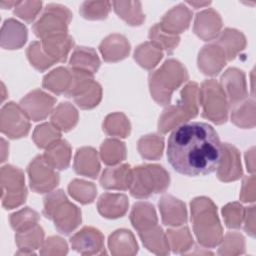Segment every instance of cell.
<instances>
[{"label":"cell","instance_id":"cell-1","mask_svg":"<svg viewBox=\"0 0 256 256\" xmlns=\"http://www.w3.org/2000/svg\"><path fill=\"white\" fill-rule=\"evenodd\" d=\"M221 155L218 134L208 123H182L168 138V162L175 171L186 176L208 175L216 171Z\"/></svg>","mask_w":256,"mask_h":256},{"label":"cell","instance_id":"cell-2","mask_svg":"<svg viewBox=\"0 0 256 256\" xmlns=\"http://www.w3.org/2000/svg\"><path fill=\"white\" fill-rule=\"evenodd\" d=\"M191 212L195 234L199 242L208 247L220 243L222 229L217 217L216 207L210 199L201 197L191 202Z\"/></svg>","mask_w":256,"mask_h":256},{"label":"cell","instance_id":"cell-3","mask_svg":"<svg viewBox=\"0 0 256 256\" xmlns=\"http://www.w3.org/2000/svg\"><path fill=\"white\" fill-rule=\"evenodd\" d=\"M187 78L188 74L181 63L173 59L165 61L160 69L150 74V90H153L161 85V88L152 94L153 98L159 104L167 105L170 102L172 92L177 89L182 82L186 81Z\"/></svg>","mask_w":256,"mask_h":256},{"label":"cell","instance_id":"cell-4","mask_svg":"<svg viewBox=\"0 0 256 256\" xmlns=\"http://www.w3.org/2000/svg\"><path fill=\"white\" fill-rule=\"evenodd\" d=\"M43 213L46 218L54 220L55 227L62 234H69L81 222V212L68 202L62 190L45 198Z\"/></svg>","mask_w":256,"mask_h":256},{"label":"cell","instance_id":"cell-5","mask_svg":"<svg viewBox=\"0 0 256 256\" xmlns=\"http://www.w3.org/2000/svg\"><path fill=\"white\" fill-rule=\"evenodd\" d=\"M169 185V175L159 165H144L132 171L131 195L147 198L154 193L163 192Z\"/></svg>","mask_w":256,"mask_h":256},{"label":"cell","instance_id":"cell-6","mask_svg":"<svg viewBox=\"0 0 256 256\" xmlns=\"http://www.w3.org/2000/svg\"><path fill=\"white\" fill-rule=\"evenodd\" d=\"M197 91L198 87L195 82H191L183 88L181 92V101L178 103V105L167 108L161 116L159 120V130L161 132L166 133L168 130L172 129V126L183 121L181 112H183L187 119L191 118V115L186 111L190 112L194 117L197 115Z\"/></svg>","mask_w":256,"mask_h":256},{"label":"cell","instance_id":"cell-7","mask_svg":"<svg viewBox=\"0 0 256 256\" xmlns=\"http://www.w3.org/2000/svg\"><path fill=\"white\" fill-rule=\"evenodd\" d=\"M203 116L216 124H222L227 120V104L225 92L214 80H207L202 84L200 91Z\"/></svg>","mask_w":256,"mask_h":256},{"label":"cell","instance_id":"cell-8","mask_svg":"<svg viewBox=\"0 0 256 256\" xmlns=\"http://www.w3.org/2000/svg\"><path fill=\"white\" fill-rule=\"evenodd\" d=\"M70 18L71 14L65 7L49 4L42 18L34 25V33L37 37L42 39L65 34Z\"/></svg>","mask_w":256,"mask_h":256},{"label":"cell","instance_id":"cell-9","mask_svg":"<svg viewBox=\"0 0 256 256\" xmlns=\"http://www.w3.org/2000/svg\"><path fill=\"white\" fill-rule=\"evenodd\" d=\"M8 176H5V174L2 173V180L7 181L8 184L2 183V188L7 187V192L2 193V195L7 193V197L2 198L3 199V206L6 207V209H12L14 207L19 206L23 202H25L26 196H27V191L22 192L15 190L17 189H26L24 186V178H23V173L21 170L12 167V166H5L3 167Z\"/></svg>","mask_w":256,"mask_h":256},{"label":"cell","instance_id":"cell-10","mask_svg":"<svg viewBox=\"0 0 256 256\" xmlns=\"http://www.w3.org/2000/svg\"><path fill=\"white\" fill-rule=\"evenodd\" d=\"M103 236L99 230L92 227H84L70 238L72 248L83 255L103 254Z\"/></svg>","mask_w":256,"mask_h":256},{"label":"cell","instance_id":"cell-11","mask_svg":"<svg viewBox=\"0 0 256 256\" xmlns=\"http://www.w3.org/2000/svg\"><path fill=\"white\" fill-rule=\"evenodd\" d=\"M46 162L43 156H37L28 167V172H33L41 175V178L30 183L31 188L36 193H46L57 186L59 182V176L53 171V168L49 165L46 166Z\"/></svg>","mask_w":256,"mask_h":256},{"label":"cell","instance_id":"cell-12","mask_svg":"<svg viewBox=\"0 0 256 256\" xmlns=\"http://www.w3.org/2000/svg\"><path fill=\"white\" fill-rule=\"evenodd\" d=\"M218 178L222 181L238 179L242 174L239 153L228 143L222 144V155L218 165Z\"/></svg>","mask_w":256,"mask_h":256},{"label":"cell","instance_id":"cell-13","mask_svg":"<svg viewBox=\"0 0 256 256\" xmlns=\"http://www.w3.org/2000/svg\"><path fill=\"white\" fill-rule=\"evenodd\" d=\"M26 100L34 103L33 105L30 103H26L21 101L20 105L23 109V111L31 117L34 121H39L44 119L51 111L54 103H55V98L51 97L50 95H47L46 93L35 90L28 94L25 97Z\"/></svg>","mask_w":256,"mask_h":256},{"label":"cell","instance_id":"cell-14","mask_svg":"<svg viewBox=\"0 0 256 256\" xmlns=\"http://www.w3.org/2000/svg\"><path fill=\"white\" fill-rule=\"evenodd\" d=\"M224 88L227 91L230 103L236 105L239 101L246 97V85L245 78L242 71L231 68L228 69L221 77Z\"/></svg>","mask_w":256,"mask_h":256},{"label":"cell","instance_id":"cell-15","mask_svg":"<svg viewBox=\"0 0 256 256\" xmlns=\"http://www.w3.org/2000/svg\"><path fill=\"white\" fill-rule=\"evenodd\" d=\"M132 181V170L128 164L115 168H107L102 173L100 183L106 189L126 190Z\"/></svg>","mask_w":256,"mask_h":256},{"label":"cell","instance_id":"cell-16","mask_svg":"<svg viewBox=\"0 0 256 256\" xmlns=\"http://www.w3.org/2000/svg\"><path fill=\"white\" fill-rule=\"evenodd\" d=\"M220 27L221 19L214 10L210 9L197 14L194 31L205 41L217 36Z\"/></svg>","mask_w":256,"mask_h":256},{"label":"cell","instance_id":"cell-17","mask_svg":"<svg viewBox=\"0 0 256 256\" xmlns=\"http://www.w3.org/2000/svg\"><path fill=\"white\" fill-rule=\"evenodd\" d=\"M127 198L123 194H104L98 202L99 212L107 218L122 217L127 210Z\"/></svg>","mask_w":256,"mask_h":256},{"label":"cell","instance_id":"cell-18","mask_svg":"<svg viewBox=\"0 0 256 256\" xmlns=\"http://www.w3.org/2000/svg\"><path fill=\"white\" fill-rule=\"evenodd\" d=\"M191 13L187 9V7L183 5H178L163 17L162 23L161 25L159 24V26L164 32L176 35V22L178 23L177 25L181 33L183 30L188 28Z\"/></svg>","mask_w":256,"mask_h":256},{"label":"cell","instance_id":"cell-19","mask_svg":"<svg viewBox=\"0 0 256 256\" xmlns=\"http://www.w3.org/2000/svg\"><path fill=\"white\" fill-rule=\"evenodd\" d=\"M70 64L74 70L86 72L92 75L98 70L100 61L93 49L77 47L71 57Z\"/></svg>","mask_w":256,"mask_h":256},{"label":"cell","instance_id":"cell-20","mask_svg":"<svg viewBox=\"0 0 256 256\" xmlns=\"http://www.w3.org/2000/svg\"><path fill=\"white\" fill-rule=\"evenodd\" d=\"M159 207L161 209L162 219L165 225L179 226L186 222L187 215H186L185 204H183L178 199L173 198V202H172L173 209H171L168 196H164L159 201Z\"/></svg>","mask_w":256,"mask_h":256},{"label":"cell","instance_id":"cell-21","mask_svg":"<svg viewBox=\"0 0 256 256\" xmlns=\"http://www.w3.org/2000/svg\"><path fill=\"white\" fill-rule=\"evenodd\" d=\"M130 218L133 226L139 231V233L147 231L157 224L154 207L149 203L135 204Z\"/></svg>","mask_w":256,"mask_h":256},{"label":"cell","instance_id":"cell-22","mask_svg":"<svg viewBox=\"0 0 256 256\" xmlns=\"http://www.w3.org/2000/svg\"><path fill=\"white\" fill-rule=\"evenodd\" d=\"M74 169L78 174L96 178L100 165L95 150L92 148L79 149L75 156Z\"/></svg>","mask_w":256,"mask_h":256},{"label":"cell","instance_id":"cell-23","mask_svg":"<svg viewBox=\"0 0 256 256\" xmlns=\"http://www.w3.org/2000/svg\"><path fill=\"white\" fill-rule=\"evenodd\" d=\"M47 165L56 169H66L70 162V147L65 140L56 141L43 156Z\"/></svg>","mask_w":256,"mask_h":256},{"label":"cell","instance_id":"cell-24","mask_svg":"<svg viewBox=\"0 0 256 256\" xmlns=\"http://www.w3.org/2000/svg\"><path fill=\"white\" fill-rule=\"evenodd\" d=\"M23 115H25L24 111H21L15 103H7L1 111V131L12 139L23 137L17 125H15V120L19 119Z\"/></svg>","mask_w":256,"mask_h":256},{"label":"cell","instance_id":"cell-25","mask_svg":"<svg viewBox=\"0 0 256 256\" xmlns=\"http://www.w3.org/2000/svg\"><path fill=\"white\" fill-rule=\"evenodd\" d=\"M101 157L103 162L108 165H113L125 159L124 143L115 140L107 139L101 146Z\"/></svg>","mask_w":256,"mask_h":256},{"label":"cell","instance_id":"cell-26","mask_svg":"<svg viewBox=\"0 0 256 256\" xmlns=\"http://www.w3.org/2000/svg\"><path fill=\"white\" fill-rule=\"evenodd\" d=\"M135 55H146L135 58V60H137L138 63L146 69H151L156 66L158 61L162 58L161 48H159L155 43L148 42L140 45L135 51Z\"/></svg>","mask_w":256,"mask_h":256},{"label":"cell","instance_id":"cell-27","mask_svg":"<svg viewBox=\"0 0 256 256\" xmlns=\"http://www.w3.org/2000/svg\"><path fill=\"white\" fill-rule=\"evenodd\" d=\"M60 138L59 128L51 124H42L36 127V130L33 135V139L36 142L37 146L40 148H45L51 146L53 143L58 141Z\"/></svg>","mask_w":256,"mask_h":256},{"label":"cell","instance_id":"cell-28","mask_svg":"<svg viewBox=\"0 0 256 256\" xmlns=\"http://www.w3.org/2000/svg\"><path fill=\"white\" fill-rule=\"evenodd\" d=\"M52 73L57 78V81L46 76L44 78L43 86L57 94L64 93V92L66 94L70 88L69 80L72 79V74H70L68 72V70L64 69V68H58V69L52 71Z\"/></svg>","mask_w":256,"mask_h":256},{"label":"cell","instance_id":"cell-29","mask_svg":"<svg viewBox=\"0 0 256 256\" xmlns=\"http://www.w3.org/2000/svg\"><path fill=\"white\" fill-rule=\"evenodd\" d=\"M212 51H213V56H215V61L213 64H209L206 72L204 74L207 75H216L220 69L225 65V55L220 50V47L216 45H212ZM212 57L207 49V47H203L202 51L199 53V58H198V63L206 62L208 60L212 61Z\"/></svg>","mask_w":256,"mask_h":256},{"label":"cell","instance_id":"cell-30","mask_svg":"<svg viewBox=\"0 0 256 256\" xmlns=\"http://www.w3.org/2000/svg\"><path fill=\"white\" fill-rule=\"evenodd\" d=\"M38 219H39L38 214L35 211L28 209L27 207L17 213L12 214L10 221H11L12 228L20 232L36 225Z\"/></svg>","mask_w":256,"mask_h":256},{"label":"cell","instance_id":"cell-31","mask_svg":"<svg viewBox=\"0 0 256 256\" xmlns=\"http://www.w3.org/2000/svg\"><path fill=\"white\" fill-rule=\"evenodd\" d=\"M149 37L151 40H154V43L159 48H164L168 53H172L180 40L177 35L168 36V33H166V36H164L159 24L155 25L150 29Z\"/></svg>","mask_w":256,"mask_h":256},{"label":"cell","instance_id":"cell-32","mask_svg":"<svg viewBox=\"0 0 256 256\" xmlns=\"http://www.w3.org/2000/svg\"><path fill=\"white\" fill-rule=\"evenodd\" d=\"M118 127H120L126 134H129L130 125H129L128 120L126 119V117L123 114H119V113L111 114L106 118L105 123L103 124V129L108 134L123 137V135Z\"/></svg>","mask_w":256,"mask_h":256},{"label":"cell","instance_id":"cell-33","mask_svg":"<svg viewBox=\"0 0 256 256\" xmlns=\"http://www.w3.org/2000/svg\"><path fill=\"white\" fill-rule=\"evenodd\" d=\"M110 10V2H85L80 12L87 19H103Z\"/></svg>","mask_w":256,"mask_h":256},{"label":"cell","instance_id":"cell-34","mask_svg":"<svg viewBox=\"0 0 256 256\" xmlns=\"http://www.w3.org/2000/svg\"><path fill=\"white\" fill-rule=\"evenodd\" d=\"M40 48H41V45L39 42L31 43L30 46L28 47L27 55L31 62V65H33L36 69L43 71L46 68L53 65L55 61L47 57H40V56H43V53H44V51H42Z\"/></svg>","mask_w":256,"mask_h":256},{"label":"cell","instance_id":"cell-35","mask_svg":"<svg viewBox=\"0 0 256 256\" xmlns=\"http://www.w3.org/2000/svg\"><path fill=\"white\" fill-rule=\"evenodd\" d=\"M138 148L140 154L147 159H157L162 155L163 149V138L157 135H152V145H148L143 138L138 142Z\"/></svg>","mask_w":256,"mask_h":256},{"label":"cell","instance_id":"cell-36","mask_svg":"<svg viewBox=\"0 0 256 256\" xmlns=\"http://www.w3.org/2000/svg\"><path fill=\"white\" fill-rule=\"evenodd\" d=\"M63 119H68L73 125L77 123V119H78L77 111L69 103H62L61 105H59L57 109L54 111L51 118L54 125L59 129L63 122Z\"/></svg>","mask_w":256,"mask_h":256},{"label":"cell","instance_id":"cell-37","mask_svg":"<svg viewBox=\"0 0 256 256\" xmlns=\"http://www.w3.org/2000/svg\"><path fill=\"white\" fill-rule=\"evenodd\" d=\"M223 215L226 225L230 228H238L241 225L244 210L243 207L237 203L228 204L223 208Z\"/></svg>","mask_w":256,"mask_h":256},{"label":"cell","instance_id":"cell-38","mask_svg":"<svg viewBox=\"0 0 256 256\" xmlns=\"http://www.w3.org/2000/svg\"><path fill=\"white\" fill-rule=\"evenodd\" d=\"M114 9L116 11V13L119 15V17H122L126 22H128L130 25H133V19L131 15H136V17L140 18V19H144L143 14L141 13V4L140 2H135L134 7H132V9L130 8L129 10L125 7L124 2H114Z\"/></svg>","mask_w":256,"mask_h":256},{"label":"cell","instance_id":"cell-39","mask_svg":"<svg viewBox=\"0 0 256 256\" xmlns=\"http://www.w3.org/2000/svg\"><path fill=\"white\" fill-rule=\"evenodd\" d=\"M167 235H168V236L175 237V238L178 239V240H176V239H171V240H172V248H173V251H174V252H182V251L185 250V249H189V246L192 244V243H188V242H186V241H182L183 239H189V238H191L190 233H189V230H188L187 227L182 228V229L177 230V231L169 230L168 233H167Z\"/></svg>","mask_w":256,"mask_h":256}]
</instances>
